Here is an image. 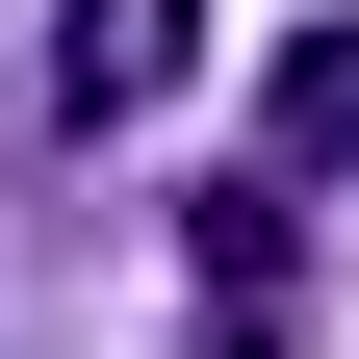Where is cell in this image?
<instances>
[{
	"mask_svg": "<svg viewBox=\"0 0 359 359\" xmlns=\"http://www.w3.org/2000/svg\"><path fill=\"white\" fill-rule=\"evenodd\" d=\"M180 77H205V0H77L52 26V128H154Z\"/></svg>",
	"mask_w": 359,
	"mask_h": 359,
	"instance_id": "obj_1",
	"label": "cell"
},
{
	"mask_svg": "<svg viewBox=\"0 0 359 359\" xmlns=\"http://www.w3.org/2000/svg\"><path fill=\"white\" fill-rule=\"evenodd\" d=\"M257 128H283V180H359V26H308V52H283V103H257Z\"/></svg>",
	"mask_w": 359,
	"mask_h": 359,
	"instance_id": "obj_2",
	"label": "cell"
}]
</instances>
